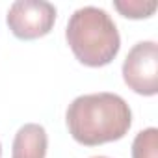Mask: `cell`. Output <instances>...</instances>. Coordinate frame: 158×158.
Wrapping results in <instances>:
<instances>
[{"instance_id":"6da1fadb","label":"cell","mask_w":158,"mask_h":158,"mask_svg":"<svg viewBox=\"0 0 158 158\" xmlns=\"http://www.w3.org/2000/svg\"><path fill=\"white\" fill-rule=\"evenodd\" d=\"M65 123L74 141L95 147L125 138L132 125V110L115 93H89L69 104Z\"/></svg>"},{"instance_id":"7a4b0ae2","label":"cell","mask_w":158,"mask_h":158,"mask_svg":"<svg viewBox=\"0 0 158 158\" xmlns=\"http://www.w3.org/2000/svg\"><path fill=\"white\" fill-rule=\"evenodd\" d=\"M65 39L74 58L88 67L112 63L121 48V37L114 19L95 6L80 8L71 15Z\"/></svg>"},{"instance_id":"3957f363","label":"cell","mask_w":158,"mask_h":158,"mask_svg":"<svg viewBox=\"0 0 158 158\" xmlns=\"http://www.w3.org/2000/svg\"><path fill=\"white\" fill-rule=\"evenodd\" d=\"M6 23L17 39H39L54 28L56 8L45 0H17L8 10Z\"/></svg>"},{"instance_id":"277c9868","label":"cell","mask_w":158,"mask_h":158,"mask_svg":"<svg viewBox=\"0 0 158 158\" xmlns=\"http://www.w3.org/2000/svg\"><path fill=\"white\" fill-rule=\"evenodd\" d=\"M123 80L138 95L158 93V45L154 41L136 43L123 61Z\"/></svg>"},{"instance_id":"5b68a950","label":"cell","mask_w":158,"mask_h":158,"mask_svg":"<svg viewBox=\"0 0 158 158\" xmlns=\"http://www.w3.org/2000/svg\"><path fill=\"white\" fill-rule=\"evenodd\" d=\"M48 149V136L47 130L37 123L23 125L11 147V158H45Z\"/></svg>"},{"instance_id":"8992f818","label":"cell","mask_w":158,"mask_h":158,"mask_svg":"<svg viewBox=\"0 0 158 158\" xmlns=\"http://www.w3.org/2000/svg\"><path fill=\"white\" fill-rule=\"evenodd\" d=\"M132 158H158V130L154 127L136 134L132 141Z\"/></svg>"},{"instance_id":"52a82bcc","label":"cell","mask_w":158,"mask_h":158,"mask_svg":"<svg viewBox=\"0 0 158 158\" xmlns=\"http://www.w3.org/2000/svg\"><path fill=\"white\" fill-rule=\"evenodd\" d=\"M114 8L127 19H149L156 11V2H143V0H115Z\"/></svg>"},{"instance_id":"ba28073f","label":"cell","mask_w":158,"mask_h":158,"mask_svg":"<svg viewBox=\"0 0 158 158\" xmlns=\"http://www.w3.org/2000/svg\"><path fill=\"white\" fill-rule=\"evenodd\" d=\"M91 158H108V156H91Z\"/></svg>"},{"instance_id":"9c48e42d","label":"cell","mask_w":158,"mask_h":158,"mask_svg":"<svg viewBox=\"0 0 158 158\" xmlns=\"http://www.w3.org/2000/svg\"><path fill=\"white\" fill-rule=\"evenodd\" d=\"M0 156H2V145H0Z\"/></svg>"}]
</instances>
